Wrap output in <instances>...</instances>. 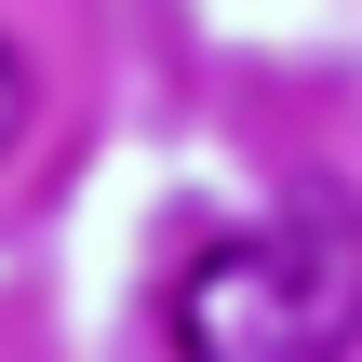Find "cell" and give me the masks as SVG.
<instances>
[{
    "instance_id": "1",
    "label": "cell",
    "mask_w": 362,
    "mask_h": 362,
    "mask_svg": "<svg viewBox=\"0 0 362 362\" xmlns=\"http://www.w3.org/2000/svg\"><path fill=\"white\" fill-rule=\"evenodd\" d=\"M362 336V215L296 188L282 215L228 228L175 282V362H336Z\"/></svg>"
},
{
    "instance_id": "2",
    "label": "cell",
    "mask_w": 362,
    "mask_h": 362,
    "mask_svg": "<svg viewBox=\"0 0 362 362\" xmlns=\"http://www.w3.org/2000/svg\"><path fill=\"white\" fill-rule=\"evenodd\" d=\"M13 134H27V54L0 40V161H13Z\"/></svg>"
}]
</instances>
